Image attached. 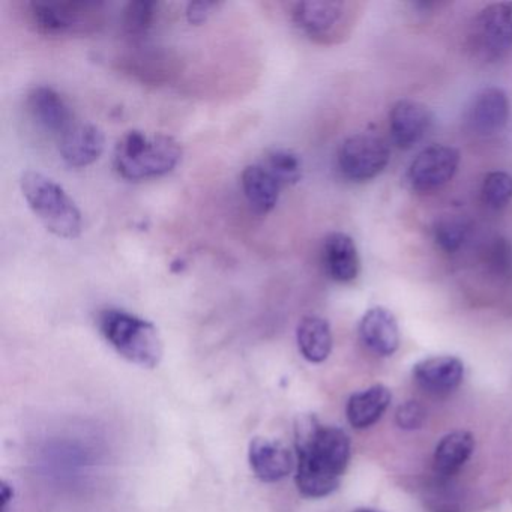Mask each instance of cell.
Instances as JSON below:
<instances>
[{"label":"cell","mask_w":512,"mask_h":512,"mask_svg":"<svg viewBox=\"0 0 512 512\" xmlns=\"http://www.w3.org/2000/svg\"><path fill=\"white\" fill-rule=\"evenodd\" d=\"M106 136L97 125L76 124L59 139V152L68 166L83 169L100 160Z\"/></svg>","instance_id":"14"},{"label":"cell","mask_w":512,"mask_h":512,"mask_svg":"<svg viewBox=\"0 0 512 512\" xmlns=\"http://www.w3.org/2000/svg\"><path fill=\"white\" fill-rule=\"evenodd\" d=\"M470 49L479 61L493 64L512 52V2L485 7L473 20Z\"/></svg>","instance_id":"6"},{"label":"cell","mask_w":512,"mask_h":512,"mask_svg":"<svg viewBox=\"0 0 512 512\" xmlns=\"http://www.w3.org/2000/svg\"><path fill=\"white\" fill-rule=\"evenodd\" d=\"M460 166V152L452 146L433 145L416 155L407 172V181L419 193L445 187Z\"/></svg>","instance_id":"8"},{"label":"cell","mask_w":512,"mask_h":512,"mask_svg":"<svg viewBox=\"0 0 512 512\" xmlns=\"http://www.w3.org/2000/svg\"><path fill=\"white\" fill-rule=\"evenodd\" d=\"M0 491H2V500H4V506L8 505L11 499H13L14 491L13 487L7 484V482H2V487H0Z\"/></svg>","instance_id":"29"},{"label":"cell","mask_w":512,"mask_h":512,"mask_svg":"<svg viewBox=\"0 0 512 512\" xmlns=\"http://www.w3.org/2000/svg\"><path fill=\"white\" fill-rule=\"evenodd\" d=\"M182 158V148L167 134L148 136L133 130L119 139L113 154V166L121 178L131 182L161 178L175 170Z\"/></svg>","instance_id":"2"},{"label":"cell","mask_w":512,"mask_h":512,"mask_svg":"<svg viewBox=\"0 0 512 512\" xmlns=\"http://www.w3.org/2000/svg\"><path fill=\"white\" fill-rule=\"evenodd\" d=\"M220 2H209V0H200V2H191L187 7V20L191 25L200 26L211 19L212 14L217 13L221 7Z\"/></svg>","instance_id":"28"},{"label":"cell","mask_w":512,"mask_h":512,"mask_svg":"<svg viewBox=\"0 0 512 512\" xmlns=\"http://www.w3.org/2000/svg\"><path fill=\"white\" fill-rule=\"evenodd\" d=\"M299 352L307 361L320 364L332 352V332L328 320L319 316H307L299 322L296 331Z\"/></svg>","instance_id":"20"},{"label":"cell","mask_w":512,"mask_h":512,"mask_svg":"<svg viewBox=\"0 0 512 512\" xmlns=\"http://www.w3.org/2000/svg\"><path fill=\"white\" fill-rule=\"evenodd\" d=\"M359 338L374 355H394L400 347L397 319L386 308H370L359 322Z\"/></svg>","instance_id":"16"},{"label":"cell","mask_w":512,"mask_h":512,"mask_svg":"<svg viewBox=\"0 0 512 512\" xmlns=\"http://www.w3.org/2000/svg\"><path fill=\"white\" fill-rule=\"evenodd\" d=\"M391 160L388 143L374 134L347 137L338 149V169L352 182H367L379 176Z\"/></svg>","instance_id":"7"},{"label":"cell","mask_w":512,"mask_h":512,"mask_svg":"<svg viewBox=\"0 0 512 512\" xmlns=\"http://www.w3.org/2000/svg\"><path fill=\"white\" fill-rule=\"evenodd\" d=\"M485 263L491 274L508 277L512 272V247L508 239L496 238L485 251Z\"/></svg>","instance_id":"26"},{"label":"cell","mask_w":512,"mask_h":512,"mask_svg":"<svg viewBox=\"0 0 512 512\" xmlns=\"http://www.w3.org/2000/svg\"><path fill=\"white\" fill-rule=\"evenodd\" d=\"M157 13L158 4H155V2H146V0L130 2L125 7L124 14H122L124 31L130 37H145L151 31L152 26H154Z\"/></svg>","instance_id":"24"},{"label":"cell","mask_w":512,"mask_h":512,"mask_svg":"<svg viewBox=\"0 0 512 512\" xmlns=\"http://www.w3.org/2000/svg\"><path fill=\"white\" fill-rule=\"evenodd\" d=\"M475 439L469 431H454L446 434L434 452V470L440 476L457 473L472 455Z\"/></svg>","instance_id":"21"},{"label":"cell","mask_w":512,"mask_h":512,"mask_svg":"<svg viewBox=\"0 0 512 512\" xmlns=\"http://www.w3.org/2000/svg\"><path fill=\"white\" fill-rule=\"evenodd\" d=\"M395 421L403 430L412 431L422 427L425 421V410L418 401H407L398 407Z\"/></svg>","instance_id":"27"},{"label":"cell","mask_w":512,"mask_h":512,"mask_svg":"<svg viewBox=\"0 0 512 512\" xmlns=\"http://www.w3.org/2000/svg\"><path fill=\"white\" fill-rule=\"evenodd\" d=\"M509 106L508 95L500 88L482 89L470 103L467 121L470 128L481 136H491L500 133L508 124Z\"/></svg>","instance_id":"12"},{"label":"cell","mask_w":512,"mask_h":512,"mask_svg":"<svg viewBox=\"0 0 512 512\" xmlns=\"http://www.w3.org/2000/svg\"><path fill=\"white\" fill-rule=\"evenodd\" d=\"M437 248L446 254H455L464 247L470 236V223L458 215H448L436 221L433 229Z\"/></svg>","instance_id":"22"},{"label":"cell","mask_w":512,"mask_h":512,"mask_svg":"<svg viewBox=\"0 0 512 512\" xmlns=\"http://www.w3.org/2000/svg\"><path fill=\"white\" fill-rule=\"evenodd\" d=\"M242 191L248 205L260 215L274 211L280 199V182L266 170L262 163L247 166L241 175Z\"/></svg>","instance_id":"18"},{"label":"cell","mask_w":512,"mask_h":512,"mask_svg":"<svg viewBox=\"0 0 512 512\" xmlns=\"http://www.w3.org/2000/svg\"><path fill=\"white\" fill-rule=\"evenodd\" d=\"M323 266L335 283H352L361 271V259L355 241L343 232L329 233L323 242Z\"/></svg>","instance_id":"17"},{"label":"cell","mask_w":512,"mask_h":512,"mask_svg":"<svg viewBox=\"0 0 512 512\" xmlns=\"http://www.w3.org/2000/svg\"><path fill=\"white\" fill-rule=\"evenodd\" d=\"M28 14L35 31L46 37L91 34L103 22L97 2L37 0L28 4Z\"/></svg>","instance_id":"5"},{"label":"cell","mask_w":512,"mask_h":512,"mask_svg":"<svg viewBox=\"0 0 512 512\" xmlns=\"http://www.w3.org/2000/svg\"><path fill=\"white\" fill-rule=\"evenodd\" d=\"M20 190L31 211L50 233L64 239L82 235L83 218L79 206L53 179L29 170L20 178Z\"/></svg>","instance_id":"4"},{"label":"cell","mask_w":512,"mask_h":512,"mask_svg":"<svg viewBox=\"0 0 512 512\" xmlns=\"http://www.w3.org/2000/svg\"><path fill=\"white\" fill-rule=\"evenodd\" d=\"M355 512H382V511H377V509L362 508V509H356Z\"/></svg>","instance_id":"30"},{"label":"cell","mask_w":512,"mask_h":512,"mask_svg":"<svg viewBox=\"0 0 512 512\" xmlns=\"http://www.w3.org/2000/svg\"><path fill=\"white\" fill-rule=\"evenodd\" d=\"M26 107L38 127L61 139L76 125L73 110L59 92L47 86L32 89L26 98Z\"/></svg>","instance_id":"10"},{"label":"cell","mask_w":512,"mask_h":512,"mask_svg":"<svg viewBox=\"0 0 512 512\" xmlns=\"http://www.w3.org/2000/svg\"><path fill=\"white\" fill-rule=\"evenodd\" d=\"M248 460L254 475L263 482L281 481L295 466L292 451L284 443L265 437L251 440Z\"/></svg>","instance_id":"15"},{"label":"cell","mask_w":512,"mask_h":512,"mask_svg":"<svg viewBox=\"0 0 512 512\" xmlns=\"http://www.w3.org/2000/svg\"><path fill=\"white\" fill-rule=\"evenodd\" d=\"M412 374L419 388L428 394H449L463 382L464 364L455 356H433L413 365Z\"/></svg>","instance_id":"13"},{"label":"cell","mask_w":512,"mask_h":512,"mask_svg":"<svg viewBox=\"0 0 512 512\" xmlns=\"http://www.w3.org/2000/svg\"><path fill=\"white\" fill-rule=\"evenodd\" d=\"M481 199L494 211L505 208L512 200V176L506 172L488 173L482 182Z\"/></svg>","instance_id":"25"},{"label":"cell","mask_w":512,"mask_h":512,"mask_svg":"<svg viewBox=\"0 0 512 512\" xmlns=\"http://www.w3.org/2000/svg\"><path fill=\"white\" fill-rule=\"evenodd\" d=\"M433 122V113L424 104L413 100L397 101L389 112L392 142L403 151H409L430 133Z\"/></svg>","instance_id":"9"},{"label":"cell","mask_w":512,"mask_h":512,"mask_svg":"<svg viewBox=\"0 0 512 512\" xmlns=\"http://www.w3.org/2000/svg\"><path fill=\"white\" fill-rule=\"evenodd\" d=\"M296 485L305 497L329 496L340 485L350 460L349 436L341 428L305 416L296 427Z\"/></svg>","instance_id":"1"},{"label":"cell","mask_w":512,"mask_h":512,"mask_svg":"<svg viewBox=\"0 0 512 512\" xmlns=\"http://www.w3.org/2000/svg\"><path fill=\"white\" fill-rule=\"evenodd\" d=\"M346 16V4L332 0H307L293 5L296 28L308 37L325 40L335 34Z\"/></svg>","instance_id":"11"},{"label":"cell","mask_w":512,"mask_h":512,"mask_svg":"<svg viewBox=\"0 0 512 512\" xmlns=\"http://www.w3.org/2000/svg\"><path fill=\"white\" fill-rule=\"evenodd\" d=\"M391 400V391L383 385H374L365 391L356 392L347 401V421L356 430H365L382 418Z\"/></svg>","instance_id":"19"},{"label":"cell","mask_w":512,"mask_h":512,"mask_svg":"<svg viewBox=\"0 0 512 512\" xmlns=\"http://www.w3.org/2000/svg\"><path fill=\"white\" fill-rule=\"evenodd\" d=\"M98 328L104 340L127 361L155 368L164 355V344L154 323L118 308L101 311Z\"/></svg>","instance_id":"3"},{"label":"cell","mask_w":512,"mask_h":512,"mask_svg":"<svg viewBox=\"0 0 512 512\" xmlns=\"http://www.w3.org/2000/svg\"><path fill=\"white\" fill-rule=\"evenodd\" d=\"M260 163L280 182L281 187H292L302 178V161L289 149H271Z\"/></svg>","instance_id":"23"}]
</instances>
